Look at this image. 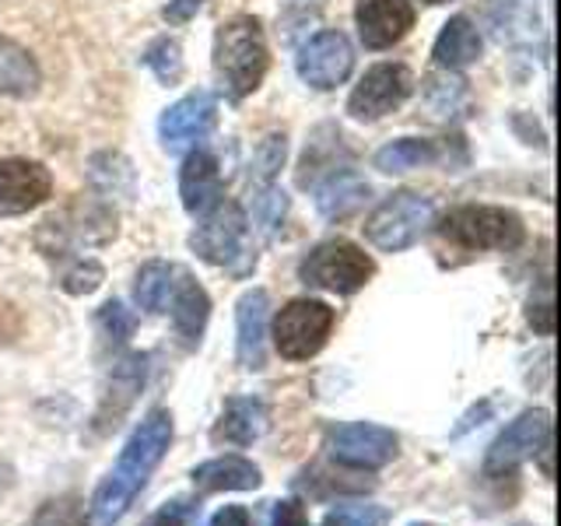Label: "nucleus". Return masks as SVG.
<instances>
[{
	"label": "nucleus",
	"instance_id": "1",
	"mask_svg": "<svg viewBox=\"0 0 561 526\" xmlns=\"http://www.w3.org/2000/svg\"><path fill=\"white\" fill-rule=\"evenodd\" d=\"M172 443V414L169 411H151L134 435L123 446L116 467L105 473V481L99 484L95 499H92V523L95 526H113L134 499L140 495V488L148 484L154 467L162 464V456L169 453Z\"/></svg>",
	"mask_w": 561,
	"mask_h": 526
},
{
	"label": "nucleus",
	"instance_id": "2",
	"mask_svg": "<svg viewBox=\"0 0 561 526\" xmlns=\"http://www.w3.org/2000/svg\"><path fill=\"white\" fill-rule=\"evenodd\" d=\"M267 67H271V46H267V35H263L260 18L239 14L218 28L215 75L228 99L242 102L245 95H253L263 84V78H267Z\"/></svg>",
	"mask_w": 561,
	"mask_h": 526
},
{
	"label": "nucleus",
	"instance_id": "3",
	"mask_svg": "<svg viewBox=\"0 0 561 526\" xmlns=\"http://www.w3.org/2000/svg\"><path fill=\"white\" fill-rule=\"evenodd\" d=\"M438 236L453 245H460V250H467V253H481V250L508 253L523 242L526 228H523V218L516 215V210L488 207V204H467V207L449 210V215L443 218V225H438Z\"/></svg>",
	"mask_w": 561,
	"mask_h": 526
},
{
	"label": "nucleus",
	"instance_id": "4",
	"mask_svg": "<svg viewBox=\"0 0 561 526\" xmlns=\"http://www.w3.org/2000/svg\"><path fill=\"white\" fill-rule=\"evenodd\" d=\"M190 245L197 250L201 260L236 274H245L256 263V253L250 250V221H245L242 207L232 201H221L215 210L201 215V225L190 236Z\"/></svg>",
	"mask_w": 561,
	"mask_h": 526
},
{
	"label": "nucleus",
	"instance_id": "5",
	"mask_svg": "<svg viewBox=\"0 0 561 526\" xmlns=\"http://www.w3.org/2000/svg\"><path fill=\"white\" fill-rule=\"evenodd\" d=\"M373 274H376L373 256L347 239L320 242L302 263H298V277H302V285L323 288L333 295H351V291L365 288Z\"/></svg>",
	"mask_w": 561,
	"mask_h": 526
},
{
	"label": "nucleus",
	"instance_id": "6",
	"mask_svg": "<svg viewBox=\"0 0 561 526\" xmlns=\"http://www.w3.org/2000/svg\"><path fill=\"white\" fill-rule=\"evenodd\" d=\"M432 218H435V204L428 197H421V193H411V190H397L393 197H386L373 210V218L365 221V236L376 250L400 253L425 236Z\"/></svg>",
	"mask_w": 561,
	"mask_h": 526
},
{
	"label": "nucleus",
	"instance_id": "7",
	"mask_svg": "<svg viewBox=\"0 0 561 526\" xmlns=\"http://www.w3.org/2000/svg\"><path fill=\"white\" fill-rule=\"evenodd\" d=\"M333 330V309L320 298H295L285 309L274 316V347L288 362H306L320 355L327 338Z\"/></svg>",
	"mask_w": 561,
	"mask_h": 526
},
{
	"label": "nucleus",
	"instance_id": "8",
	"mask_svg": "<svg viewBox=\"0 0 561 526\" xmlns=\"http://www.w3.org/2000/svg\"><path fill=\"white\" fill-rule=\"evenodd\" d=\"M414 92V75L403 64H376L365 70V78L355 84V92L347 99V113L355 119L373 123L386 113L400 110Z\"/></svg>",
	"mask_w": 561,
	"mask_h": 526
},
{
	"label": "nucleus",
	"instance_id": "9",
	"mask_svg": "<svg viewBox=\"0 0 561 526\" xmlns=\"http://www.w3.org/2000/svg\"><path fill=\"white\" fill-rule=\"evenodd\" d=\"M298 78H302L316 92H330L351 78L355 70V49H351L347 35L341 32H320L298 49Z\"/></svg>",
	"mask_w": 561,
	"mask_h": 526
},
{
	"label": "nucleus",
	"instance_id": "10",
	"mask_svg": "<svg viewBox=\"0 0 561 526\" xmlns=\"http://www.w3.org/2000/svg\"><path fill=\"white\" fill-rule=\"evenodd\" d=\"M551 438V414L548 411H526L508 425L495 443H491L484 456V473L488 478H505L513 473L523 460L537 456V449Z\"/></svg>",
	"mask_w": 561,
	"mask_h": 526
},
{
	"label": "nucleus",
	"instance_id": "11",
	"mask_svg": "<svg viewBox=\"0 0 561 526\" xmlns=\"http://www.w3.org/2000/svg\"><path fill=\"white\" fill-rule=\"evenodd\" d=\"M215 119H218V99L210 92H193V95L180 99L162 113V119H158L162 148L175 155V151L201 145V140L210 134V127H215Z\"/></svg>",
	"mask_w": 561,
	"mask_h": 526
},
{
	"label": "nucleus",
	"instance_id": "12",
	"mask_svg": "<svg viewBox=\"0 0 561 526\" xmlns=\"http://www.w3.org/2000/svg\"><path fill=\"white\" fill-rule=\"evenodd\" d=\"M397 435L373 421H355V425H341L330 435V449L337 464L358 467V470H379L397 456Z\"/></svg>",
	"mask_w": 561,
	"mask_h": 526
},
{
	"label": "nucleus",
	"instance_id": "13",
	"mask_svg": "<svg viewBox=\"0 0 561 526\" xmlns=\"http://www.w3.org/2000/svg\"><path fill=\"white\" fill-rule=\"evenodd\" d=\"M39 236H57V242L46 245V253H64L67 239L70 242H110L116 236V210H110L99 201H81L67 207L64 215H53L43 221Z\"/></svg>",
	"mask_w": 561,
	"mask_h": 526
},
{
	"label": "nucleus",
	"instance_id": "14",
	"mask_svg": "<svg viewBox=\"0 0 561 526\" xmlns=\"http://www.w3.org/2000/svg\"><path fill=\"white\" fill-rule=\"evenodd\" d=\"M53 193V175L46 165L28 158H4L0 162V218L25 215Z\"/></svg>",
	"mask_w": 561,
	"mask_h": 526
},
{
	"label": "nucleus",
	"instance_id": "15",
	"mask_svg": "<svg viewBox=\"0 0 561 526\" xmlns=\"http://www.w3.org/2000/svg\"><path fill=\"white\" fill-rule=\"evenodd\" d=\"M355 25L368 49H390L414 28L411 0H358Z\"/></svg>",
	"mask_w": 561,
	"mask_h": 526
},
{
	"label": "nucleus",
	"instance_id": "16",
	"mask_svg": "<svg viewBox=\"0 0 561 526\" xmlns=\"http://www.w3.org/2000/svg\"><path fill=\"white\" fill-rule=\"evenodd\" d=\"M267 312H271V298L263 288H253L245 291L239 298L236 306V355H239V365L250 368V373H256V368H263V358H267V344H263V338H267Z\"/></svg>",
	"mask_w": 561,
	"mask_h": 526
},
{
	"label": "nucleus",
	"instance_id": "17",
	"mask_svg": "<svg viewBox=\"0 0 561 526\" xmlns=\"http://www.w3.org/2000/svg\"><path fill=\"white\" fill-rule=\"evenodd\" d=\"M180 197L183 207L193 218L207 215L225 201V186H221V172H218V158L210 151H193L186 155L183 172H180Z\"/></svg>",
	"mask_w": 561,
	"mask_h": 526
},
{
	"label": "nucleus",
	"instance_id": "18",
	"mask_svg": "<svg viewBox=\"0 0 561 526\" xmlns=\"http://www.w3.org/2000/svg\"><path fill=\"white\" fill-rule=\"evenodd\" d=\"M169 306H172L175 338H180L183 347L193 351V347L201 344L204 330H207V320H210V298H207V291H204L190 274L180 271V281H175Z\"/></svg>",
	"mask_w": 561,
	"mask_h": 526
},
{
	"label": "nucleus",
	"instance_id": "19",
	"mask_svg": "<svg viewBox=\"0 0 561 526\" xmlns=\"http://www.w3.org/2000/svg\"><path fill=\"white\" fill-rule=\"evenodd\" d=\"M267 432V408L256 397H232L215 425V443L250 446Z\"/></svg>",
	"mask_w": 561,
	"mask_h": 526
},
{
	"label": "nucleus",
	"instance_id": "20",
	"mask_svg": "<svg viewBox=\"0 0 561 526\" xmlns=\"http://www.w3.org/2000/svg\"><path fill=\"white\" fill-rule=\"evenodd\" d=\"M368 201V183L362 180L358 172L341 169L330 172L327 183L316 186V207L327 221H344Z\"/></svg>",
	"mask_w": 561,
	"mask_h": 526
},
{
	"label": "nucleus",
	"instance_id": "21",
	"mask_svg": "<svg viewBox=\"0 0 561 526\" xmlns=\"http://www.w3.org/2000/svg\"><path fill=\"white\" fill-rule=\"evenodd\" d=\"M260 467L245 456H218V460H207L193 470V484L204 495H210V491H253L260 488Z\"/></svg>",
	"mask_w": 561,
	"mask_h": 526
},
{
	"label": "nucleus",
	"instance_id": "22",
	"mask_svg": "<svg viewBox=\"0 0 561 526\" xmlns=\"http://www.w3.org/2000/svg\"><path fill=\"white\" fill-rule=\"evenodd\" d=\"M39 84H43V70L32 53L8 39V35H0V95L28 99L39 92Z\"/></svg>",
	"mask_w": 561,
	"mask_h": 526
},
{
	"label": "nucleus",
	"instance_id": "23",
	"mask_svg": "<svg viewBox=\"0 0 561 526\" xmlns=\"http://www.w3.org/2000/svg\"><path fill=\"white\" fill-rule=\"evenodd\" d=\"M478 57H481L478 25L463 14L449 18V22L443 25V32H438V39H435V64L446 67V70H460V67H470Z\"/></svg>",
	"mask_w": 561,
	"mask_h": 526
},
{
	"label": "nucleus",
	"instance_id": "24",
	"mask_svg": "<svg viewBox=\"0 0 561 526\" xmlns=\"http://www.w3.org/2000/svg\"><path fill=\"white\" fill-rule=\"evenodd\" d=\"M443 158L435 140L425 137H400L390 140L386 148L376 151V169L379 172H408V169H421V165H432Z\"/></svg>",
	"mask_w": 561,
	"mask_h": 526
},
{
	"label": "nucleus",
	"instance_id": "25",
	"mask_svg": "<svg viewBox=\"0 0 561 526\" xmlns=\"http://www.w3.org/2000/svg\"><path fill=\"white\" fill-rule=\"evenodd\" d=\"M172 277H180L172 263H162V260L145 263V267H140V274H137V281H134L137 306L145 309V312H165L169 309V298H172V288H175Z\"/></svg>",
	"mask_w": 561,
	"mask_h": 526
},
{
	"label": "nucleus",
	"instance_id": "26",
	"mask_svg": "<svg viewBox=\"0 0 561 526\" xmlns=\"http://www.w3.org/2000/svg\"><path fill=\"white\" fill-rule=\"evenodd\" d=\"M88 175H92L102 197H130L134 193V165L116 151L95 155L92 165H88Z\"/></svg>",
	"mask_w": 561,
	"mask_h": 526
},
{
	"label": "nucleus",
	"instance_id": "27",
	"mask_svg": "<svg viewBox=\"0 0 561 526\" xmlns=\"http://www.w3.org/2000/svg\"><path fill=\"white\" fill-rule=\"evenodd\" d=\"M285 215H288V193L277 190L274 183L260 186L256 201H253V221L260 225V232L274 236L280 228V221H285Z\"/></svg>",
	"mask_w": 561,
	"mask_h": 526
},
{
	"label": "nucleus",
	"instance_id": "28",
	"mask_svg": "<svg viewBox=\"0 0 561 526\" xmlns=\"http://www.w3.org/2000/svg\"><path fill=\"white\" fill-rule=\"evenodd\" d=\"M145 67L154 70V78L162 84H175L183 75V49L175 39H154L145 49Z\"/></svg>",
	"mask_w": 561,
	"mask_h": 526
},
{
	"label": "nucleus",
	"instance_id": "29",
	"mask_svg": "<svg viewBox=\"0 0 561 526\" xmlns=\"http://www.w3.org/2000/svg\"><path fill=\"white\" fill-rule=\"evenodd\" d=\"M285 155H288V140H285V134L263 137V140H260V148L253 151V165H250L253 180H256L260 186H267V183L274 180V175H277V169L285 165Z\"/></svg>",
	"mask_w": 561,
	"mask_h": 526
},
{
	"label": "nucleus",
	"instance_id": "30",
	"mask_svg": "<svg viewBox=\"0 0 561 526\" xmlns=\"http://www.w3.org/2000/svg\"><path fill=\"white\" fill-rule=\"evenodd\" d=\"M95 323L102 330V338L105 341H113V344H127L134 338V327H137V316L123 306V302H105L95 316Z\"/></svg>",
	"mask_w": 561,
	"mask_h": 526
},
{
	"label": "nucleus",
	"instance_id": "31",
	"mask_svg": "<svg viewBox=\"0 0 561 526\" xmlns=\"http://www.w3.org/2000/svg\"><path fill=\"white\" fill-rule=\"evenodd\" d=\"M32 526H84V502L78 495H60L35 513Z\"/></svg>",
	"mask_w": 561,
	"mask_h": 526
},
{
	"label": "nucleus",
	"instance_id": "32",
	"mask_svg": "<svg viewBox=\"0 0 561 526\" xmlns=\"http://www.w3.org/2000/svg\"><path fill=\"white\" fill-rule=\"evenodd\" d=\"M102 277H105V271H102V263H95V260H78L75 267H70L67 274H64V291H70V295H88V291H95L99 285H102Z\"/></svg>",
	"mask_w": 561,
	"mask_h": 526
},
{
	"label": "nucleus",
	"instance_id": "33",
	"mask_svg": "<svg viewBox=\"0 0 561 526\" xmlns=\"http://www.w3.org/2000/svg\"><path fill=\"white\" fill-rule=\"evenodd\" d=\"M526 320H530V327L537 333H543V338H551V333H554V295H551V281H543V285H540V298H530Z\"/></svg>",
	"mask_w": 561,
	"mask_h": 526
},
{
	"label": "nucleus",
	"instance_id": "34",
	"mask_svg": "<svg viewBox=\"0 0 561 526\" xmlns=\"http://www.w3.org/2000/svg\"><path fill=\"white\" fill-rule=\"evenodd\" d=\"M271 526H309V513H306V505L298 502V499H285V502H277L274 505V519Z\"/></svg>",
	"mask_w": 561,
	"mask_h": 526
},
{
	"label": "nucleus",
	"instance_id": "35",
	"mask_svg": "<svg viewBox=\"0 0 561 526\" xmlns=\"http://www.w3.org/2000/svg\"><path fill=\"white\" fill-rule=\"evenodd\" d=\"M201 4H204V0H169L162 14H165V22L183 25V22H190V18L201 11Z\"/></svg>",
	"mask_w": 561,
	"mask_h": 526
},
{
	"label": "nucleus",
	"instance_id": "36",
	"mask_svg": "<svg viewBox=\"0 0 561 526\" xmlns=\"http://www.w3.org/2000/svg\"><path fill=\"white\" fill-rule=\"evenodd\" d=\"M207 526H253V523H250V513H245L242 505H225L210 516Z\"/></svg>",
	"mask_w": 561,
	"mask_h": 526
},
{
	"label": "nucleus",
	"instance_id": "37",
	"mask_svg": "<svg viewBox=\"0 0 561 526\" xmlns=\"http://www.w3.org/2000/svg\"><path fill=\"white\" fill-rule=\"evenodd\" d=\"M140 526H186V508H180V502L165 505V508H158V513L151 519H145Z\"/></svg>",
	"mask_w": 561,
	"mask_h": 526
},
{
	"label": "nucleus",
	"instance_id": "38",
	"mask_svg": "<svg viewBox=\"0 0 561 526\" xmlns=\"http://www.w3.org/2000/svg\"><path fill=\"white\" fill-rule=\"evenodd\" d=\"M491 411H495V403H491V400H484L481 408H473V411H470V414H467V418L460 421V425L453 428V435H463V432H470L473 425H484V418H488Z\"/></svg>",
	"mask_w": 561,
	"mask_h": 526
},
{
	"label": "nucleus",
	"instance_id": "39",
	"mask_svg": "<svg viewBox=\"0 0 561 526\" xmlns=\"http://www.w3.org/2000/svg\"><path fill=\"white\" fill-rule=\"evenodd\" d=\"M323 526H341V519H337V516H327V519H323Z\"/></svg>",
	"mask_w": 561,
	"mask_h": 526
},
{
	"label": "nucleus",
	"instance_id": "40",
	"mask_svg": "<svg viewBox=\"0 0 561 526\" xmlns=\"http://www.w3.org/2000/svg\"><path fill=\"white\" fill-rule=\"evenodd\" d=\"M425 4H446V0H425Z\"/></svg>",
	"mask_w": 561,
	"mask_h": 526
},
{
	"label": "nucleus",
	"instance_id": "41",
	"mask_svg": "<svg viewBox=\"0 0 561 526\" xmlns=\"http://www.w3.org/2000/svg\"><path fill=\"white\" fill-rule=\"evenodd\" d=\"M411 526H432V523H411Z\"/></svg>",
	"mask_w": 561,
	"mask_h": 526
}]
</instances>
